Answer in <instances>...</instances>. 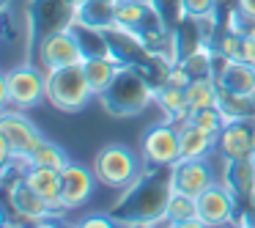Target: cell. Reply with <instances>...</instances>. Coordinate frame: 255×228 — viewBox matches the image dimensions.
Returning a JSON list of instances; mask_svg holds the SVG:
<instances>
[{"label":"cell","instance_id":"obj_26","mask_svg":"<svg viewBox=\"0 0 255 228\" xmlns=\"http://www.w3.org/2000/svg\"><path fill=\"white\" fill-rule=\"evenodd\" d=\"M72 3H74V8H83L85 3H91V0H72Z\"/></svg>","mask_w":255,"mask_h":228},{"label":"cell","instance_id":"obj_11","mask_svg":"<svg viewBox=\"0 0 255 228\" xmlns=\"http://www.w3.org/2000/svg\"><path fill=\"white\" fill-rule=\"evenodd\" d=\"M233 209H236V201L231 190L220 184H211L203 195H198V212L203 226H228L233 220Z\"/></svg>","mask_w":255,"mask_h":228},{"label":"cell","instance_id":"obj_9","mask_svg":"<svg viewBox=\"0 0 255 228\" xmlns=\"http://www.w3.org/2000/svg\"><path fill=\"white\" fill-rule=\"evenodd\" d=\"M96 182H99V179H96L94 171L69 162V165L61 171V204H63V212L80 209V206L91 198Z\"/></svg>","mask_w":255,"mask_h":228},{"label":"cell","instance_id":"obj_6","mask_svg":"<svg viewBox=\"0 0 255 228\" xmlns=\"http://www.w3.org/2000/svg\"><path fill=\"white\" fill-rule=\"evenodd\" d=\"M143 160L145 165L154 168H173L181 160V135H178L176 124H159V127H151L143 135Z\"/></svg>","mask_w":255,"mask_h":228},{"label":"cell","instance_id":"obj_15","mask_svg":"<svg viewBox=\"0 0 255 228\" xmlns=\"http://www.w3.org/2000/svg\"><path fill=\"white\" fill-rule=\"evenodd\" d=\"M217 85L222 91H231V94H255V66L247 61H225Z\"/></svg>","mask_w":255,"mask_h":228},{"label":"cell","instance_id":"obj_24","mask_svg":"<svg viewBox=\"0 0 255 228\" xmlns=\"http://www.w3.org/2000/svg\"><path fill=\"white\" fill-rule=\"evenodd\" d=\"M236 8L250 25H255V0H236Z\"/></svg>","mask_w":255,"mask_h":228},{"label":"cell","instance_id":"obj_18","mask_svg":"<svg viewBox=\"0 0 255 228\" xmlns=\"http://www.w3.org/2000/svg\"><path fill=\"white\" fill-rule=\"evenodd\" d=\"M184 94H187L189 113H195V110H203V107H214L217 105L220 85H214L211 77H192V83L184 88Z\"/></svg>","mask_w":255,"mask_h":228},{"label":"cell","instance_id":"obj_1","mask_svg":"<svg viewBox=\"0 0 255 228\" xmlns=\"http://www.w3.org/2000/svg\"><path fill=\"white\" fill-rule=\"evenodd\" d=\"M94 99L88 77H85L83 63L61 69H47V102L61 113H80Z\"/></svg>","mask_w":255,"mask_h":228},{"label":"cell","instance_id":"obj_10","mask_svg":"<svg viewBox=\"0 0 255 228\" xmlns=\"http://www.w3.org/2000/svg\"><path fill=\"white\" fill-rule=\"evenodd\" d=\"M6 190H8V201H11L14 212H17L22 220L41 223V220H47L50 215H55V212L50 209V204H47V201L41 198V195L36 193L22 176H17L14 184H6Z\"/></svg>","mask_w":255,"mask_h":228},{"label":"cell","instance_id":"obj_19","mask_svg":"<svg viewBox=\"0 0 255 228\" xmlns=\"http://www.w3.org/2000/svg\"><path fill=\"white\" fill-rule=\"evenodd\" d=\"M156 99H159V105L165 107V113L170 116V121L176 124V127L184 121H189V107H187V94H184V88L165 85Z\"/></svg>","mask_w":255,"mask_h":228},{"label":"cell","instance_id":"obj_12","mask_svg":"<svg viewBox=\"0 0 255 228\" xmlns=\"http://www.w3.org/2000/svg\"><path fill=\"white\" fill-rule=\"evenodd\" d=\"M222 157L228 162L233 160H247L253 157V124L250 121H228L217 138Z\"/></svg>","mask_w":255,"mask_h":228},{"label":"cell","instance_id":"obj_25","mask_svg":"<svg viewBox=\"0 0 255 228\" xmlns=\"http://www.w3.org/2000/svg\"><path fill=\"white\" fill-rule=\"evenodd\" d=\"M80 226H83V228H110L113 220H107V217H85Z\"/></svg>","mask_w":255,"mask_h":228},{"label":"cell","instance_id":"obj_14","mask_svg":"<svg viewBox=\"0 0 255 228\" xmlns=\"http://www.w3.org/2000/svg\"><path fill=\"white\" fill-rule=\"evenodd\" d=\"M83 69H85V77H88L91 88H94V96H102L113 83H116V77L121 74L124 66H118V61L110 58V52H102V55L85 58Z\"/></svg>","mask_w":255,"mask_h":228},{"label":"cell","instance_id":"obj_2","mask_svg":"<svg viewBox=\"0 0 255 228\" xmlns=\"http://www.w3.org/2000/svg\"><path fill=\"white\" fill-rule=\"evenodd\" d=\"M0 99L6 107H36L41 99H47V74H41L36 66L25 63V66L8 69L0 83Z\"/></svg>","mask_w":255,"mask_h":228},{"label":"cell","instance_id":"obj_17","mask_svg":"<svg viewBox=\"0 0 255 228\" xmlns=\"http://www.w3.org/2000/svg\"><path fill=\"white\" fill-rule=\"evenodd\" d=\"M162 217H165L170 226H203L200 212H198V198H189V195H181V193L167 195Z\"/></svg>","mask_w":255,"mask_h":228},{"label":"cell","instance_id":"obj_22","mask_svg":"<svg viewBox=\"0 0 255 228\" xmlns=\"http://www.w3.org/2000/svg\"><path fill=\"white\" fill-rule=\"evenodd\" d=\"M217 0H181V11L187 14V17H206V14H211V8H214Z\"/></svg>","mask_w":255,"mask_h":228},{"label":"cell","instance_id":"obj_13","mask_svg":"<svg viewBox=\"0 0 255 228\" xmlns=\"http://www.w3.org/2000/svg\"><path fill=\"white\" fill-rule=\"evenodd\" d=\"M22 179L47 201V204H50L52 212H63V204H61V171L44 168V165H30Z\"/></svg>","mask_w":255,"mask_h":228},{"label":"cell","instance_id":"obj_5","mask_svg":"<svg viewBox=\"0 0 255 228\" xmlns=\"http://www.w3.org/2000/svg\"><path fill=\"white\" fill-rule=\"evenodd\" d=\"M107 113H118V116H129V113L143 110V105L151 99V91L143 80L129 69H121L116 83L102 94Z\"/></svg>","mask_w":255,"mask_h":228},{"label":"cell","instance_id":"obj_28","mask_svg":"<svg viewBox=\"0 0 255 228\" xmlns=\"http://www.w3.org/2000/svg\"><path fill=\"white\" fill-rule=\"evenodd\" d=\"M107 3H113V6H118V3H121V0H107Z\"/></svg>","mask_w":255,"mask_h":228},{"label":"cell","instance_id":"obj_7","mask_svg":"<svg viewBox=\"0 0 255 228\" xmlns=\"http://www.w3.org/2000/svg\"><path fill=\"white\" fill-rule=\"evenodd\" d=\"M39 58L44 63V69H61V66H72V63H83L88 58V52L72 30L61 28L47 33L39 41Z\"/></svg>","mask_w":255,"mask_h":228},{"label":"cell","instance_id":"obj_8","mask_svg":"<svg viewBox=\"0 0 255 228\" xmlns=\"http://www.w3.org/2000/svg\"><path fill=\"white\" fill-rule=\"evenodd\" d=\"M214 184L211 168L206 160H178L170 168V193H181L198 198Z\"/></svg>","mask_w":255,"mask_h":228},{"label":"cell","instance_id":"obj_23","mask_svg":"<svg viewBox=\"0 0 255 228\" xmlns=\"http://www.w3.org/2000/svg\"><path fill=\"white\" fill-rule=\"evenodd\" d=\"M192 83V72H189L187 66H176L170 69V74H167V85H176V88H187V85Z\"/></svg>","mask_w":255,"mask_h":228},{"label":"cell","instance_id":"obj_27","mask_svg":"<svg viewBox=\"0 0 255 228\" xmlns=\"http://www.w3.org/2000/svg\"><path fill=\"white\" fill-rule=\"evenodd\" d=\"M253 157H255V124H253Z\"/></svg>","mask_w":255,"mask_h":228},{"label":"cell","instance_id":"obj_3","mask_svg":"<svg viewBox=\"0 0 255 228\" xmlns=\"http://www.w3.org/2000/svg\"><path fill=\"white\" fill-rule=\"evenodd\" d=\"M94 173L105 187L127 190L140 176V160L127 146H105L94 160Z\"/></svg>","mask_w":255,"mask_h":228},{"label":"cell","instance_id":"obj_21","mask_svg":"<svg viewBox=\"0 0 255 228\" xmlns=\"http://www.w3.org/2000/svg\"><path fill=\"white\" fill-rule=\"evenodd\" d=\"M189 121H192L195 127H200L203 132H209V135H214V138H220V132H222V127L228 124V118L222 116V110L214 105V107H203V110L189 113Z\"/></svg>","mask_w":255,"mask_h":228},{"label":"cell","instance_id":"obj_20","mask_svg":"<svg viewBox=\"0 0 255 228\" xmlns=\"http://www.w3.org/2000/svg\"><path fill=\"white\" fill-rule=\"evenodd\" d=\"M30 165H44V168L63 171V168L69 165V157H66V151H63L58 143L41 138L39 143H36V149L30 151Z\"/></svg>","mask_w":255,"mask_h":228},{"label":"cell","instance_id":"obj_4","mask_svg":"<svg viewBox=\"0 0 255 228\" xmlns=\"http://www.w3.org/2000/svg\"><path fill=\"white\" fill-rule=\"evenodd\" d=\"M44 138L30 118L22 113H14L6 107V113L0 116V140H3V162L14 160V157H30L36 143Z\"/></svg>","mask_w":255,"mask_h":228},{"label":"cell","instance_id":"obj_16","mask_svg":"<svg viewBox=\"0 0 255 228\" xmlns=\"http://www.w3.org/2000/svg\"><path fill=\"white\" fill-rule=\"evenodd\" d=\"M178 135H181V160H206L217 143L214 135L203 132L192 121L178 124Z\"/></svg>","mask_w":255,"mask_h":228}]
</instances>
